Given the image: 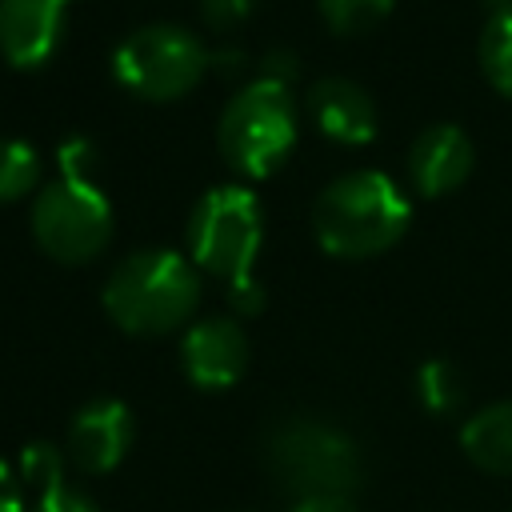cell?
<instances>
[{
	"label": "cell",
	"mask_w": 512,
	"mask_h": 512,
	"mask_svg": "<svg viewBox=\"0 0 512 512\" xmlns=\"http://www.w3.org/2000/svg\"><path fill=\"white\" fill-rule=\"evenodd\" d=\"M408 228V200L376 172L356 168L324 184L312 204V232L332 256H376L392 248Z\"/></svg>",
	"instance_id": "1"
},
{
	"label": "cell",
	"mask_w": 512,
	"mask_h": 512,
	"mask_svg": "<svg viewBox=\"0 0 512 512\" xmlns=\"http://www.w3.org/2000/svg\"><path fill=\"white\" fill-rule=\"evenodd\" d=\"M200 300L196 268L172 248H140L124 256L104 280L108 316L136 336H160L180 328Z\"/></svg>",
	"instance_id": "2"
},
{
	"label": "cell",
	"mask_w": 512,
	"mask_h": 512,
	"mask_svg": "<svg viewBox=\"0 0 512 512\" xmlns=\"http://www.w3.org/2000/svg\"><path fill=\"white\" fill-rule=\"evenodd\" d=\"M264 456L276 480L300 500H348L360 484L356 444L316 416H288L268 428Z\"/></svg>",
	"instance_id": "3"
},
{
	"label": "cell",
	"mask_w": 512,
	"mask_h": 512,
	"mask_svg": "<svg viewBox=\"0 0 512 512\" xmlns=\"http://www.w3.org/2000/svg\"><path fill=\"white\" fill-rule=\"evenodd\" d=\"M216 140L224 160L244 176L276 172L296 144V104L288 84H276L268 76H256L252 84H244L224 104Z\"/></svg>",
	"instance_id": "4"
},
{
	"label": "cell",
	"mask_w": 512,
	"mask_h": 512,
	"mask_svg": "<svg viewBox=\"0 0 512 512\" xmlns=\"http://www.w3.org/2000/svg\"><path fill=\"white\" fill-rule=\"evenodd\" d=\"M188 248L200 268L236 284L260 252V200L240 184L208 188L188 216Z\"/></svg>",
	"instance_id": "5"
},
{
	"label": "cell",
	"mask_w": 512,
	"mask_h": 512,
	"mask_svg": "<svg viewBox=\"0 0 512 512\" xmlns=\"http://www.w3.org/2000/svg\"><path fill=\"white\" fill-rule=\"evenodd\" d=\"M208 68L204 44L180 28V24H144L132 28L116 52H112V72L124 88L148 100H172L184 96Z\"/></svg>",
	"instance_id": "6"
},
{
	"label": "cell",
	"mask_w": 512,
	"mask_h": 512,
	"mask_svg": "<svg viewBox=\"0 0 512 512\" xmlns=\"http://www.w3.org/2000/svg\"><path fill=\"white\" fill-rule=\"evenodd\" d=\"M32 232L40 248L64 264L92 260L112 236V208L92 180H56L32 204Z\"/></svg>",
	"instance_id": "7"
},
{
	"label": "cell",
	"mask_w": 512,
	"mask_h": 512,
	"mask_svg": "<svg viewBox=\"0 0 512 512\" xmlns=\"http://www.w3.org/2000/svg\"><path fill=\"white\" fill-rule=\"evenodd\" d=\"M180 364H184V376L196 388H208V392L232 388L244 376L248 340H244L240 324L228 320V316L196 320L180 340Z\"/></svg>",
	"instance_id": "8"
},
{
	"label": "cell",
	"mask_w": 512,
	"mask_h": 512,
	"mask_svg": "<svg viewBox=\"0 0 512 512\" xmlns=\"http://www.w3.org/2000/svg\"><path fill=\"white\" fill-rule=\"evenodd\" d=\"M132 448V412L120 400H92L68 424V464L80 472H112Z\"/></svg>",
	"instance_id": "9"
},
{
	"label": "cell",
	"mask_w": 512,
	"mask_h": 512,
	"mask_svg": "<svg viewBox=\"0 0 512 512\" xmlns=\"http://www.w3.org/2000/svg\"><path fill=\"white\" fill-rule=\"evenodd\" d=\"M68 0H0V52L16 68L44 64L64 28Z\"/></svg>",
	"instance_id": "10"
},
{
	"label": "cell",
	"mask_w": 512,
	"mask_h": 512,
	"mask_svg": "<svg viewBox=\"0 0 512 512\" xmlns=\"http://www.w3.org/2000/svg\"><path fill=\"white\" fill-rule=\"evenodd\" d=\"M308 112L316 128L340 144H368L376 136V104L348 76H320L308 88Z\"/></svg>",
	"instance_id": "11"
},
{
	"label": "cell",
	"mask_w": 512,
	"mask_h": 512,
	"mask_svg": "<svg viewBox=\"0 0 512 512\" xmlns=\"http://www.w3.org/2000/svg\"><path fill=\"white\" fill-rule=\"evenodd\" d=\"M472 168V140L456 124L424 128L408 148V176L424 196L456 188Z\"/></svg>",
	"instance_id": "12"
},
{
	"label": "cell",
	"mask_w": 512,
	"mask_h": 512,
	"mask_svg": "<svg viewBox=\"0 0 512 512\" xmlns=\"http://www.w3.org/2000/svg\"><path fill=\"white\" fill-rule=\"evenodd\" d=\"M464 456L492 476H512V400L472 412L460 428Z\"/></svg>",
	"instance_id": "13"
},
{
	"label": "cell",
	"mask_w": 512,
	"mask_h": 512,
	"mask_svg": "<svg viewBox=\"0 0 512 512\" xmlns=\"http://www.w3.org/2000/svg\"><path fill=\"white\" fill-rule=\"evenodd\" d=\"M480 64L484 76L512 96V8L492 12V20L480 32Z\"/></svg>",
	"instance_id": "14"
},
{
	"label": "cell",
	"mask_w": 512,
	"mask_h": 512,
	"mask_svg": "<svg viewBox=\"0 0 512 512\" xmlns=\"http://www.w3.org/2000/svg\"><path fill=\"white\" fill-rule=\"evenodd\" d=\"M416 396L428 412L448 416L464 404V380L448 360H424L416 372Z\"/></svg>",
	"instance_id": "15"
},
{
	"label": "cell",
	"mask_w": 512,
	"mask_h": 512,
	"mask_svg": "<svg viewBox=\"0 0 512 512\" xmlns=\"http://www.w3.org/2000/svg\"><path fill=\"white\" fill-rule=\"evenodd\" d=\"M40 180V156L24 140H0V200L32 192Z\"/></svg>",
	"instance_id": "16"
},
{
	"label": "cell",
	"mask_w": 512,
	"mask_h": 512,
	"mask_svg": "<svg viewBox=\"0 0 512 512\" xmlns=\"http://www.w3.org/2000/svg\"><path fill=\"white\" fill-rule=\"evenodd\" d=\"M68 476V452H60L56 444L48 440H32L24 452H20V480L28 488H44L52 480H64Z\"/></svg>",
	"instance_id": "17"
},
{
	"label": "cell",
	"mask_w": 512,
	"mask_h": 512,
	"mask_svg": "<svg viewBox=\"0 0 512 512\" xmlns=\"http://www.w3.org/2000/svg\"><path fill=\"white\" fill-rule=\"evenodd\" d=\"M388 8L392 0H320V12L336 32H364L376 20H384Z\"/></svg>",
	"instance_id": "18"
},
{
	"label": "cell",
	"mask_w": 512,
	"mask_h": 512,
	"mask_svg": "<svg viewBox=\"0 0 512 512\" xmlns=\"http://www.w3.org/2000/svg\"><path fill=\"white\" fill-rule=\"evenodd\" d=\"M36 496H32V508L28 512H100L68 476L64 480H52V484H44V488H32Z\"/></svg>",
	"instance_id": "19"
},
{
	"label": "cell",
	"mask_w": 512,
	"mask_h": 512,
	"mask_svg": "<svg viewBox=\"0 0 512 512\" xmlns=\"http://www.w3.org/2000/svg\"><path fill=\"white\" fill-rule=\"evenodd\" d=\"M92 168H96V148H92V140L72 136V140L60 148V176H64V180H92Z\"/></svg>",
	"instance_id": "20"
},
{
	"label": "cell",
	"mask_w": 512,
	"mask_h": 512,
	"mask_svg": "<svg viewBox=\"0 0 512 512\" xmlns=\"http://www.w3.org/2000/svg\"><path fill=\"white\" fill-rule=\"evenodd\" d=\"M256 8V0H200V12H204V20L212 24V28H232V24H240L248 12Z\"/></svg>",
	"instance_id": "21"
},
{
	"label": "cell",
	"mask_w": 512,
	"mask_h": 512,
	"mask_svg": "<svg viewBox=\"0 0 512 512\" xmlns=\"http://www.w3.org/2000/svg\"><path fill=\"white\" fill-rule=\"evenodd\" d=\"M228 300H232V308H236L240 316H256V312L264 308V288H260L252 276H244V280L228 284Z\"/></svg>",
	"instance_id": "22"
},
{
	"label": "cell",
	"mask_w": 512,
	"mask_h": 512,
	"mask_svg": "<svg viewBox=\"0 0 512 512\" xmlns=\"http://www.w3.org/2000/svg\"><path fill=\"white\" fill-rule=\"evenodd\" d=\"M260 76H268V80H276V84H292V76H296V56H292L288 48H272V52H264V60H260Z\"/></svg>",
	"instance_id": "23"
},
{
	"label": "cell",
	"mask_w": 512,
	"mask_h": 512,
	"mask_svg": "<svg viewBox=\"0 0 512 512\" xmlns=\"http://www.w3.org/2000/svg\"><path fill=\"white\" fill-rule=\"evenodd\" d=\"M0 512H24V492L16 484V472L0 460Z\"/></svg>",
	"instance_id": "24"
},
{
	"label": "cell",
	"mask_w": 512,
	"mask_h": 512,
	"mask_svg": "<svg viewBox=\"0 0 512 512\" xmlns=\"http://www.w3.org/2000/svg\"><path fill=\"white\" fill-rule=\"evenodd\" d=\"M292 512H356L348 500H296Z\"/></svg>",
	"instance_id": "25"
},
{
	"label": "cell",
	"mask_w": 512,
	"mask_h": 512,
	"mask_svg": "<svg viewBox=\"0 0 512 512\" xmlns=\"http://www.w3.org/2000/svg\"><path fill=\"white\" fill-rule=\"evenodd\" d=\"M488 4H492L496 12H500V8H512V0H488Z\"/></svg>",
	"instance_id": "26"
}]
</instances>
